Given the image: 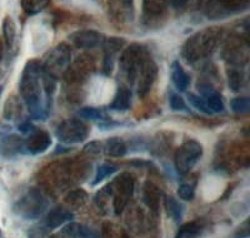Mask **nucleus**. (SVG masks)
Masks as SVG:
<instances>
[{"mask_svg":"<svg viewBox=\"0 0 250 238\" xmlns=\"http://www.w3.org/2000/svg\"><path fill=\"white\" fill-rule=\"evenodd\" d=\"M113 201L114 213L119 215L130 201L134 192V177L129 173H123L108 186Z\"/></svg>","mask_w":250,"mask_h":238,"instance_id":"5","label":"nucleus"},{"mask_svg":"<svg viewBox=\"0 0 250 238\" xmlns=\"http://www.w3.org/2000/svg\"><path fill=\"white\" fill-rule=\"evenodd\" d=\"M71 63V51L68 44L60 43L49 53L45 62L42 63L43 68L55 80L68 73Z\"/></svg>","mask_w":250,"mask_h":238,"instance_id":"6","label":"nucleus"},{"mask_svg":"<svg viewBox=\"0 0 250 238\" xmlns=\"http://www.w3.org/2000/svg\"><path fill=\"white\" fill-rule=\"evenodd\" d=\"M164 207L173 221L179 222L183 218V206L174 197H165Z\"/></svg>","mask_w":250,"mask_h":238,"instance_id":"28","label":"nucleus"},{"mask_svg":"<svg viewBox=\"0 0 250 238\" xmlns=\"http://www.w3.org/2000/svg\"><path fill=\"white\" fill-rule=\"evenodd\" d=\"M79 117L84 119H88V120H108V116L105 114V112L102 111V109H98V108L93 107H86L82 108L79 112H78Z\"/></svg>","mask_w":250,"mask_h":238,"instance_id":"31","label":"nucleus"},{"mask_svg":"<svg viewBox=\"0 0 250 238\" xmlns=\"http://www.w3.org/2000/svg\"><path fill=\"white\" fill-rule=\"evenodd\" d=\"M203 156V145L195 139H188L180 145L174 156V165L176 172L185 176L193 169L196 162Z\"/></svg>","mask_w":250,"mask_h":238,"instance_id":"4","label":"nucleus"},{"mask_svg":"<svg viewBox=\"0 0 250 238\" xmlns=\"http://www.w3.org/2000/svg\"><path fill=\"white\" fill-rule=\"evenodd\" d=\"M103 238H128L126 233L122 230L118 228L111 223H104L103 224V231H102Z\"/></svg>","mask_w":250,"mask_h":238,"instance_id":"34","label":"nucleus"},{"mask_svg":"<svg viewBox=\"0 0 250 238\" xmlns=\"http://www.w3.org/2000/svg\"><path fill=\"white\" fill-rule=\"evenodd\" d=\"M125 44L124 39L122 38H108L103 43V49H104V60H103V71L105 74H110L113 69L114 58L118 54V51L123 48Z\"/></svg>","mask_w":250,"mask_h":238,"instance_id":"16","label":"nucleus"},{"mask_svg":"<svg viewBox=\"0 0 250 238\" xmlns=\"http://www.w3.org/2000/svg\"><path fill=\"white\" fill-rule=\"evenodd\" d=\"M51 0H20V5L28 15H35L45 10Z\"/></svg>","mask_w":250,"mask_h":238,"instance_id":"26","label":"nucleus"},{"mask_svg":"<svg viewBox=\"0 0 250 238\" xmlns=\"http://www.w3.org/2000/svg\"><path fill=\"white\" fill-rule=\"evenodd\" d=\"M160 198H162V192L159 188L150 182H146L143 188V201L150 208L154 214H156L159 211Z\"/></svg>","mask_w":250,"mask_h":238,"instance_id":"21","label":"nucleus"},{"mask_svg":"<svg viewBox=\"0 0 250 238\" xmlns=\"http://www.w3.org/2000/svg\"><path fill=\"white\" fill-rule=\"evenodd\" d=\"M230 105L233 112H235V113H248L250 109L249 98H235V99L230 103Z\"/></svg>","mask_w":250,"mask_h":238,"instance_id":"35","label":"nucleus"},{"mask_svg":"<svg viewBox=\"0 0 250 238\" xmlns=\"http://www.w3.org/2000/svg\"><path fill=\"white\" fill-rule=\"evenodd\" d=\"M55 136L65 144H77L88 138L89 127L80 119H66L58 125Z\"/></svg>","mask_w":250,"mask_h":238,"instance_id":"8","label":"nucleus"},{"mask_svg":"<svg viewBox=\"0 0 250 238\" xmlns=\"http://www.w3.org/2000/svg\"><path fill=\"white\" fill-rule=\"evenodd\" d=\"M60 238H100L97 232H94L89 227L79 223H70L65 226L58 235ZM55 238V237H53Z\"/></svg>","mask_w":250,"mask_h":238,"instance_id":"18","label":"nucleus"},{"mask_svg":"<svg viewBox=\"0 0 250 238\" xmlns=\"http://www.w3.org/2000/svg\"><path fill=\"white\" fill-rule=\"evenodd\" d=\"M170 0H143V18L145 23L162 19L168 12Z\"/></svg>","mask_w":250,"mask_h":238,"instance_id":"15","label":"nucleus"},{"mask_svg":"<svg viewBox=\"0 0 250 238\" xmlns=\"http://www.w3.org/2000/svg\"><path fill=\"white\" fill-rule=\"evenodd\" d=\"M0 237H1V230H0Z\"/></svg>","mask_w":250,"mask_h":238,"instance_id":"44","label":"nucleus"},{"mask_svg":"<svg viewBox=\"0 0 250 238\" xmlns=\"http://www.w3.org/2000/svg\"><path fill=\"white\" fill-rule=\"evenodd\" d=\"M223 55L225 60L233 66H243L249 58V46L248 40L240 37H231L225 43L223 49Z\"/></svg>","mask_w":250,"mask_h":238,"instance_id":"10","label":"nucleus"},{"mask_svg":"<svg viewBox=\"0 0 250 238\" xmlns=\"http://www.w3.org/2000/svg\"><path fill=\"white\" fill-rule=\"evenodd\" d=\"M249 0H211V3L204 9L208 17L220 18L225 15H233L247 10Z\"/></svg>","mask_w":250,"mask_h":238,"instance_id":"11","label":"nucleus"},{"mask_svg":"<svg viewBox=\"0 0 250 238\" xmlns=\"http://www.w3.org/2000/svg\"><path fill=\"white\" fill-rule=\"evenodd\" d=\"M0 152L6 157H13L15 154H24V138L18 136H8L0 142Z\"/></svg>","mask_w":250,"mask_h":238,"instance_id":"19","label":"nucleus"},{"mask_svg":"<svg viewBox=\"0 0 250 238\" xmlns=\"http://www.w3.org/2000/svg\"><path fill=\"white\" fill-rule=\"evenodd\" d=\"M54 89L55 79L44 71L42 62L37 59L29 60L20 77L19 92L33 118H46L50 111Z\"/></svg>","mask_w":250,"mask_h":238,"instance_id":"1","label":"nucleus"},{"mask_svg":"<svg viewBox=\"0 0 250 238\" xmlns=\"http://www.w3.org/2000/svg\"><path fill=\"white\" fill-rule=\"evenodd\" d=\"M74 218V214L70 211V208L58 206L49 211V213L45 217V227L48 230H54L58 227L62 226L66 222H70Z\"/></svg>","mask_w":250,"mask_h":238,"instance_id":"17","label":"nucleus"},{"mask_svg":"<svg viewBox=\"0 0 250 238\" xmlns=\"http://www.w3.org/2000/svg\"><path fill=\"white\" fill-rule=\"evenodd\" d=\"M202 95L205 104L210 109L211 113H222L224 112L225 107L223 103L222 95L218 93L210 85H205L202 88Z\"/></svg>","mask_w":250,"mask_h":238,"instance_id":"20","label":"nucleus"},{"mask_svg":"<svg viewBox=\"0 0 250 238\" xmlns=\"http://www.w3.org/2000/svg\"><path fill=\"white\" fill-rule=\"evenodd\" d=\"M234 237L236 238H248L249 237V219L244 222L242 226L239 227L236 232L234 233Z\"/></svg>","mask_w":250,"mask_h":238,"instance_id":"40","label":"nucleus"},{"mask_svg":"<svg viewBox=\"0 0 250 238\" xmlns=\"http://www.w3.org/2000/svg\"><path fill=\"white\" fill-rule=\"evenodd\" d=\"M149 55H150V53H149L148 49L145 48L144 46H142V44H138V43L130 44L128 48L123 51L119 60L120 69L126 75L129 82L133 83L134 75H135L137 71L139 69V67L143 64V62Z\"/></svg>","mask_w":250,"mask_h":238,"instance_id":"7","label":"nucleus"},{"mask_svg":"<svg viewBox=\"0 0 250 238\" xmlns=\"http://www.w3.org/2000/svg\"><path fill=\"white\" fill-rule=\"evenodd\" d=\"M109 15L119 24L131 23L135 17L134 0H108Z\"/></svg>","mask_w":250,"mask_h":238,"instance_id":"12","label":"nucleus"},{"mask_svg":"<svg viewBox=\"0 0 250 238\" xmlns=\"http://www.w3.org/2000/svg\"><path fill=\"white\" fill-rule=\"evenodd\" d=\"M203 230H204V222L200 221V219L188 222V223L182 224L179 227L175 238H195L196 236H199L202 233Z\"/></svg>","mask_w":250,"mask_h":238,"instance_id":"24","label":"nucleus"},{"mask_svg":"<svg viewBox=\"0 0 250 238\" xmlns=\"http://www.w3.org/2000/svg\"><path fill=\"white\" fill-rule=\"evenodd\" d=\"M198 3H199V6H202L203 9H205L209 4L211 3V0H198Z\"/></svg>","mask_w":250,"mask_h":238,"instance_id":"42","label":"nucleus"},{"mask_svg":"<svg viewBox=\"0 0 250 238\" xmlns=\"http://www.w3.org/2000/svg\"><path fill=\"white\" fill-rule=\"evenodd\" d=\"M156 75H158V67H156L151 55H149L139 67V69L134 75L133 83H131V84L137 85L138 95L140 98H144L151 91L156 80Z\"/></svg>","mask_w":250,"mask_h":238,"instance_id":"9","label":"nucleus"},{"mask_svg":"<svg viewBox=\"0 0 250 238\" xmlns=\"http://www.w3.org/2000/svg\"><path fill=\"white\" fill-rule=\"evenodd\" d=\"M117 172V167L114 165H110V163H103L98 167L97 173H95V178L93 181V185H98L102 181L106 178V177L111 176L113 173Z\"/></svg>","mask_w":250,"mask_h":238,"instance_id":"33","label":"nucleus"},{"mask_svg":"<svg viewBox=\"0 0 250 238\" xmlns=\"http://www.w3.org/2000/svg\"><path fill=\"white\" fill-rule=\"evenodd\" d=\"M104 150L110 157H123L128 152V145L122 138H109L104 143Z\"/></svg>","mask_w":250,"mask_h":238,"instance_id":"25","label":"nucleus"},{"mask_svg":"<svg viewBox=\"0 0 250 238\" xmlns=\"http://www.w3.org/2000/svg\"><path fill=\"white\" fill-rule=\"evenodd\" d=\"M228 82H229V87H230L234 92L240 91V88L243 87V82H244V74H243L242 69H228Z\"/></svg>","mask_w":250,"mask_h":238,"instance_id":"30","label":"nucleus"},{"mask_svg":"<svg viewBox=\"0 0 250 238\" xmlns=\"http://www.w3.org/2000/svg\"><path fill=\"white\" fill-rule=\"evenodd\" d=\"M86 201H88V193L84 190H82V188L71 190L65 198L66 203L73 208L83 207L86 203Z\"/></svg>","mask_w":250,"mask_h":238,"instance_id":"29","label":"nucleus"},{"mask_svg":"<svg viewBox=\"0 0 250 238\" xmlns=\"http://www.w3.org/2000/svg\"><path fill=\"white\" fill-rule=\"evenodd\" d=\"M189 3H190V0H170V5L176 10L184 9Z\"/></svg>","mask_w":250,"mask_h":238,"instance_id":"41","label":"nucleus"},{"mask_svg":"<svg viewBox=\"0 0 250 238\" xmlns=\"http://www.w3.org/2000/svg\"><path fill=\"white\" fill-rule=\"evenodd\" d=\"M21 114V105H20L19 100L15 98V96H12L9 98L8 102L5 103V111H4V116L5 118H8L9 120L10 119H15Z\"/></svg>","mask_w":250,"mask_h":238,"instance_id":"32","label":"nucleus"},{"mask_svg":"<svg viewBox=\"0 0 250 238\" xmlns=\"http://www.w3.org/2000/svg\"><path fill=\"white\" fill-rule=\"evenodd\" d=\"M189 102H190V104L193 105L195 109H198V111L202 112V113L213 114L210 112V109L208 108V105L205 104L204 99H203V98H200V96L195 95V94H189Z\"/></svg>","mask_w":250,"mask_h":238,"instance_id":"37","label":"nucleus"},{"mask_svg":"<svg viewBox=\"0 0 250 238\" xmlns=\"http://www.w3.org/2000/svg\"><path fill=\"white\" fill-rule=\"evenodd\" d=\"M171 80L175 88L180 92H185L190 84V77L188 75L179 62H174L171 64Z\"/></svg>","mask_w":250,"mask_h":238,"instance_id":"23","label":"nucleus"},{"mask_svg":"<svg viewBox=\"0 0 250 238\" xmlns=\"http://www.w3.org/2000/svg\"><path fill=\"white\" fill-rule=\"evenodd\" d=\"M131 105V91L125 87V85H120L117 89V93L114 95L113 102L110 103L109 108L113 111L124 112L128 111Z\"/></svg>","mask_w":250,"mask_h":238,"instance_id":"22","label":"nucleus"},{"mask_svg":"<svg viewBox=\"0 0 250 238\" xmlns=\"http://www.w3.org/2000/svg\"><path fill=\"white\" fill-rule=\"evenodd\" d=\"M48 208V199L43 192L38 188H30L20 199L14 204L13 211L21 218L30 221L38 219Z\"/></svg>","mask_w":250,"mask_h":238,"instance_id":"3","label":"nucleus"},{"mask_svg":"<svg viewBox=\"0 0 250 238\" xmlns=\"http://www.w3.org/2000/svg\"><path fill=\"white\" fill-rule=\"evenodd\" d=\"M29 238H53L50 237L46 227H34L29 232Z\"/></svg>","mask_w":250,"mask_h":238,"instance_id":"39","label":"nucleus"},{"mask_svg":"<svg viewBox=\"0 0 250 238\" xmlns=\"http://www.w3.org/2000/svg\"><path fill=\"white\" fill-rule=\"evenodd\" d=\"M223 30L218 26L204 28L188 38L182 48V55L188 63H195L213 54L218 47Z\"/></svg>","mask_w":250,"mask_h":238,"instance_id":"2","label":"nucleus"},{"mask_svg":"<svg viewBox=\"0 0 250 238\" xmlns=\"http://www.w3.org/2000/svg\"><path fill=\"white\" fill-rule=\"evenodd\" d=\"M3 34L5 39L6 47L12 49L17 40V25H15L14 20L10 17H5L3 22Z\"/></svg>","mask_w":250,"mask_h":238,"instance_id":"27","label":"nucleus"},{"mask_svg":"<svg viewBox=\"0 0 250 238\" xmlns=\"http://www.w3.org/2000/svg\"><path fill=\"white\" fill-rule=\"evenodd\" d=\"M170 107L171 109L175 112H189L188 105L185 104L184 99H183L179 94L176 93L170 94Z\"/></svg>","mask_w":250,"mask_h":238,"instance_id":"38","label":"nucleus"},{"mask_svg":"<svg viewBox=\"0 0 250 238\" xmlns=\"http://www.w3.org/2000/svg\"><path fill=\"white\" fill-rule=\"evenodd\" d=\"M3 55H4V48H3V44L0 43V62L3 59Z\"/></svg>","mask_w":250,"mask_h":238,"instance_id":"43","label":"nucleus"},{"mask_svg":"<svg viewBox=\"0 0 250 238\" xmlns=\"http://www.w3.org/2000/svg\"><path fill=\"white\" fill-rule=\"evenodd\" d=\"M178 196L183 201H193L194 196H195V190L194 186L189 185V183H183L178 188Z\"/></svg>","mask_w":250,"mask_h":238,"instance_id":"36","label":"nucleus"},{"mask_svg":"<svg viewBox=\"0 0 250 238\" xmlns=\"http://www.w3.org/2000/svg\"><path fill=\"white\" fill-rule=\"evenodd\" d=\"M51 145V138L48 132L40 131L35 128L30 132L28 138L24 139V152L25 154H40L44 153Z\"/></svg>","mask_w":250,"mask_h":238,"instance_id":"13","label":"nucleus"},{"mask_svg":"<svg viewBox=\"0 0 250 238\" xmlns=\"http://www.w3.org/2000/svg\"><path fill=\"white\" fill-rule=\"evenodd\" d=\"M69 39L77 48L93 49L99 46H103L105 37L102 33H99V31L86 29V30L74 31L73 34L69 35Z\"/></svg>","mask_w":250,"mask_h":238,"instance_id":"14","label":"nucleus"}]
</instances>
